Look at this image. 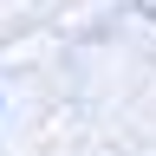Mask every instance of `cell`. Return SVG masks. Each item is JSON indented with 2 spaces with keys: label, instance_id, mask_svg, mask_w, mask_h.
Wrapping results in <instances>:
<instances>
[]
</instances>
